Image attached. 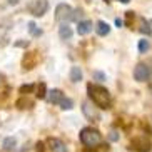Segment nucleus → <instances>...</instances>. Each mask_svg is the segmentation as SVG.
I'll return each mask as SVG.
<instances>
[{"label": "nucleus", "mask_w": 152, "mask_h": 152, "mask_svg": "<svg viewBox=\"0 0 152 152\" xmlns=\"http://www.w3.org/2000/svg\"><path fill=\"white\" fill-rule=\"evenodd\" d=\"M87 90H89L90 100L94 102V105H97V107H100V109H110V105H112L110 92H109L105 87L89 84L87 85Z\"/></svg>", "instance_id": "obj_1"}, {"label": "nucleus", "mask_w": 152, "mask_h": 152, "mask_svg": "<svg viewBox=\"0 0 152 152\" xmlns=\"http://www.w3.org/2000/svg\"><path fill=\"white\" fill-rule=\"evenodd\" d=\"M80 142L87 149H95L102 144V135L94 127H85L80 130Z\"/></svg>", "instance_id": "obj_2"}, {"label": "nucleus", "mask_w": 152, "mask_h": 152, "mask_svg": "<svg viewBox=\"0 0 152 152\" xmlns=\"http://www.w3.org/2000/svg\"><path fill=\"white\" fill-rule=\"evenodd\" d=\"M27 9L34 17H42L49 10V2L47 0H32L30 4L27 5Z\"/></svg>", "instance_id": "obj_3"}, {"label": "nucleus", "mask_w": 152, "mask_h": 152, "mask_svg": "<svg viewBox=\"0 0 152 152\" xmlns=\"http://www.w3.org/2000/svg\"><path fill=\"white\" fill-rule=\"evenodd\" d=\"M72 15H74V10H72L70 5H67V4H58L57 5V9H55V20H57V22L72 20Z\"/></svg>", "instance_id": "obj_4"}, {"label": "nucleus", "mask_w": 152, "mask_h": 152, "mask_svg": "<svg viewBox=\"0 0 152 152\" xmlns=\"http://www.w3.org/2000/svg\"><path fill=\"white\" fill-rule=\"evenodd\" d=\"M130 149H134L137 152H151L152 144L147 140V137H135L130 144Z\"/></svg>", "instance_id": "obj_5"}, {"label": "nucleus", "mask_w": 152, "mask_h": 152, "mask_svg": "<svg viewBox=\"0 0 152 152\" xmlns=\"http://www.w3.org/2000/svg\"><path fill=\"white\" fill-rule=\"evenodd\" d=\"M82 112H84V115L92 122H97L99 121V112L97 109L94 107V102H89V100H85L82 104Z\"/></svg>", "instance_id": "obj_6"}, {"label": "nucleus", "mask_w": 152, "mask_h": 152, "mask_svg": "<svg viewBox=\"0 0 152 152\" xmlns=\"http://www.w3.org/2000/svg\"><path fill=\"white\" fill-rule=\"evenodd\" d=\"M149 67L145 64H137V67L134 69V79L137 82H145L149 79Z\"/></svg>", "instance_id": "obj_7"}, {"label": "nucleus", "mask_w": 152, "mask_h": 152, "mask_svg": "<svg viewBox=\"0 0 152 152\" xmlns=\"http://www.w3.org/2000/svg\"><path fill=\"white\" fill-rule=\"evenodd\" d=\"M94 28V23L90 22V20H80L79 25H77V32H79V35H87L90 34Z\"/></svg>", "instance_id": "obj_8"}, {"label": "nucleus", "mask_w": 152, "mask_h": 152, "mask_svg": "<svg viewBox=\"0 0 152 152\" xmlns=\"http://www.w3.org/2000/svg\"><path fill=\"white\" fill-rule=\"evenodd\" d=\"M49 145L54 152H67L65 144H64L60 139H49Z\"/></svg>", "instance_id": "obj_9"}, {"label": "nucleus", "mask_w": 152, "mask_h": 152, "mask_svg": "<svg viewBox=\"0 0 152 152\" xmlns=\"http://www.w3.org/2000/svg\"><path fill=\"white\" fill-rule=\"evenodd\" d=\"M37 52H32V54H28V55H25L23 57V62H22V65H23V69H27V70H30V69H34V65L37 64Z\"/></svg>", "instance_id": "obj_10"}, {"label": "nucleus", "mask_w": 152, "mask_h": 152, "mask_svg": "<svg viewBox=\"0 0 152 152\" xmlns=\"http://www.w3.org/2000/svg\"><path fill=\"white\" fill-rule=\"evenodd\" d=\"M65 97V95H64V92L62 90H58V89H54V90H50L49 92V100H50V104H60V100H62V99Z\"/></svg>", "instance_id": "obj_11"}, {"label": "nucleus", "mask_w": 152, "mask_h": 152, "mask_svg": "<svg viewBox=\"0 0 152 152\" xmlns=\"http://www.w3.org/2000/svg\"><path fill=\"white\" fill-rule=\"evenodd\" d=\"M95 32H97L100 37H105L109 35V32H110V27H109V23L107 22H97V25H95Z\"/></svg>", "instance_id": "obj_12"}, {"label": "nucleus", "mask_w": 152, "mask_h": 152, "mask_svg": "<svg viewBox=\"0 0 152 152\" xmlns=\"http://www.w3.org/2000/svg\"><path fill=\"white\" fill-rule=\"evenodd\" d=\"M58 35H60L62 40L70 39V37H72V28L69 27V23H62V25H60V28H58Z\"/></svg>", "instance_id": "obj_13"}, {"label": "nucleus", "mask_w": 152, "mask_h": 152, "mask_svg": "<svg viewBox=\"0 0 152 152\" xmlns=\"http://www.w3.org/2000/svg\"><path fill=\"white\" fill-rule=\"evenodd\" d=\"M70 80L72 82H80L82 80V70H80V67H72L70 69Z\"/></svg>", "instance_id": "obj_14"}, {"label": "nucleus", "mask_w": 152, "mask_h": 152, "mask_svg": "<svg viewBox=\"0 0 152 152\" xmlns=\"http://www.w3.org/2000/svg\"><path fill=\"white\" fill-rule=\"evenodd\" d=\"M17 145V140L14 137H7L4 140V149L5 151H14V147Z\"/></svg>", "instance_id": "obj_15"}, {"label": "nucleus", "mask_w": 152, "mask_h": 152, "mask_svg": "<svg viewBox=\"0 0 152 152\" xmlns=\"http://www.w3.org/2000/svg\"><path fill=\"white\" fill-rule=\"evenodd\" d=\"M60 109H64V110H69V109H72L74 107V100L72 99H69V97H64L62 100H60Z\"/></svg>", "instance_id": "obj_16"}, {"label": "nucleus", "mask_w": 152, "mask_h": 152, "mask_svg": "<svg viewBox=\"0 0 152 152\" xmlns=\"http://www.w3.org/2000/svg\"><path fill=\"white\" fill-rule=\"evenodd\" d=\"M45 95H47V87H45V84H39L37 85V97L45 99Z\"/></svg>", "instance_id": "obj_17"}, {"label": "nucleus", "mask_w": 152, "mask_h": 152, "mask_svg": "<svg viewBox=\"0 0 152 152\" xmlns=\"http://www.w3.org/2000/svg\"><path fill=\"white\" fill-rule=\"evenodd\" d=\"M28 30H30V34H32L34 37H40V35H42V30H40V28H37V25H35L34 22L28 23Z\"/></svg>", "instance_id": "obj_18"}, {"label": "nucleus", "mask_w": 152, "mask_h": 152, "mask_svg": "<svg viewBox=\"0 0 152 152\" xmlns=\"http://www.w3.org/2000/svg\"><path fill=\"white\" fill-rule=\"evenodd\" d=\"M140 32H142V34H147V35H151L152 34V28L149 27V23H145V20H140Z\"/></svg>", "instance_id": "obj_19"}, {"label": "nucleus", "mask_w": 152, "mask_h": 152, "mask_svg": "<svg viewBox=\"0 0 152 152\" xmlns=\"http://www.w3.org/2000/svg\"><path fill=\"white\" fill-rule=\"evenodd\" d=\"M149 47H151V45H149V42L145 40V39L139 42V52H140V54H145V52L149 50Z\"/></svg>", "instance_id": "obj_20"}, {"label": "nucleus", "mask_w": 152, "mask_h": 152, "mask_svg": "<svg viewBox=\"0 0 152 152\" xmlns=\"http://www.w3.org/2000/svg\"><path fill=\"white\" fill-rule=\"evenodd\" d=\"M32 90H34V85H32V84H28V85H22V87H20V94H22L23 97H25L27 94H30Z\"/></svg>", "instance_id": "obj_21"}, {"label": "nucleus", "mask_w": 152, "mask_h": 152, "mask_svg": "<svg viewBox=\"0 0 152 152\" xmlns=\"http://www.w3.org/2000/svg\"><path fill=\"white\" fill-rule=\"evenodd\" d=\"M27 105L30 107L32 102H28V100H25V99H20V100H17V107H18V109H27Z\"/></svg>", "instance_id": "obj_22"}, {"label": "nucleus", "mask_w": 152, "mask_h": 152, "mask_svg": "<svg viewBox=\"0 0 152 152\" xmlns=\"http://www.w3.org/2000/svg\"><path fill=\"white\" fill-rule=\"evenodd\" d=\"M92 77H94L97 82H102V80H105V75H104L102 72H99V70H95L94 74H92Z\"/></svg>", "instance_id": "obj_23"}, {"label": "nucleus", "mask_w": 152, "mask_h": 152, "mask_svg": "<svg viewBox=\"0 0 152 152\" xmlns=\"http://www.w3.org/2000/svg\"><path fill=\"white\" fill-rule=\"evenodd\" d=\"M109 139L115 142L117 139H119V132H117V130H110V134H109Z\"/></svg>", "instance_id": "obj_24"}, {"label": "nucleus", "mask_w": 152, "mask_h": 152, "mask_svg": "<svg viewBox=\"0 0 152 152\" xmlns=\"http://www.w3.org/2000/svg\"><path fill=\"white\" fill-rule=\"evenodd\" d=\"M35 147H37V152H44V144L42 142H37Z\"/></svg>", "instance_id": "obj_25"}, {"label": "nucleus", "mask_w": 152, "mask_h": 152, "mask_svg": "<svg viewBox=\"0 0 152 152\" xmlns=\"http://www.w3.org/2000/svg\"><path fill=\"white\" fill-rule=\"evenodd\" d=\"M17 47H25V45H28V42H17Z\"/></svg>", "instance_id": "obj_26"}, {"label": "nucleus", "mask_w": 152, "mask_h": 152, "mask_svg": "<svg viewBox=\"0 0 152 152\" xmlns=\"http://www.w3.org/2000/svg\"><path fill=\"white\" fill-rule=\"evenodd\" d=\"M4 80H5V77L2 75V74H0V87H2V85H4Z\"/></svg>", "instance_id": "obj_27"}, {"label": "nucleus", "mask_w": 152, "mask_h": 152, "mask_svg": "<svg viewBox=\"0 0 152 152\" xmlns=\"http://www.w3.org/2000/svg\"><path fill=\"white\" fill-rule=\"evenodd\" d=\"M9 4H10V5H17L18 0H9Z\"/></svg>", "instance_id": "obj_28"}, {"label": "nucleus", "mask_w": 152, "mask_h": 152, "mask_svg": "<svg viewBox=\"0 0 152 152\" xmlns=\"http://www.w3.org/2000/svg\"><path fill=\"white\" fill-rule=\"evenodd\" d=\"M115 23H117V27H121V25H122V20H121V18H117Z\"/></svg>", "instance_id": "obj_29"}, {"label": "nucleus", "mask_w": 152, "mask_h": 152, "mask_svg": "<svg viewBox=\"0 0 152 152\" xmlns=\"http://www.w3.org/2000/svg\"><path fill=\"white\" fill-rule=\"evenodd\" d=\"M119 2H122V4H129L130 0H119Z\"/></svg>", "instance_id": "obj_30"}, {"label": "nucleus", "mask_w": 152, "mask_h": 152, "mask_svg": "<svg viewBox=\"0 0 152 152\" xmlns=\"http://www.w3.org/2000/svg\"><path fill=\"white\" fill-rule=\"evenodd\" d=\"M151 125H152V117H151Z\"/></svg>", "instance_id": "obj_31"}, {"label": "nucleus", "mask_w": 152, "mask_h": 152, "mask_svg": "<svg viewBox=\"0 0 152 152\" xmlns=\"http://www.w3.org/2000/svg\"><path fill=\"white\" fill-rule=\"evenodd\" d=\"M85 152H89V151H85Z\"/></svg>", "instance_id": "obj_32"}]
</instances>
